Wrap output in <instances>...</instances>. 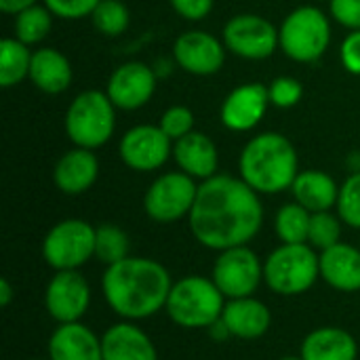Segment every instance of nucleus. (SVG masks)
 Returning a JSON list of instances; mask_svg holds the SVG:
<instances>
[{"mask_svg":"<svg viewBox=\"0 0 360 360\" xmlns=\"http://www.w3.org/2000/svg\"><path fill=\"white\" fill-rule=\"evenodd\" d=\"M188 224L198 245L219 253L249 245L259 234L264 205L240 177L217 173L200 181Z\"/></svg>","mask_w":360,"mask_h":360,"instance_id":"obj_1","label":"nucleus"},{"mask_svg":"<svg viewBox=\"0 0 360 360\" xmlns=\"http://www.w3.org/2000/svg\"><path fill=\"white\" fill-rule=\"evenodd\" d=\"M173 283L171 272L160 262L129 255L105 268L101 293L108 308L120 321L139 323L165 310Z\"/></svg>","mask_w":360,"mask_h":360,"instance_id":"obj_2","label":"nucleus"},{"mask_svg":"<svg viewBox=\"0 0 360 360\" xmlns=\"http://www.w3.org/2000/svg\"><path fill=\"white\" fill-rule=\"evenodd\" d=\"M238 177L257 194H281L291 190L300 158L295 146L276 131L251 137L238 156Z\"/></svg>","mask_w":360,"mask_h":360,"instance_id":"obj_3","label":"nucleus"},{"mask_svg":"<svg viewBox=\"0 0 360 360\" xmlns=\"http://www.w3.org/2000/svg\"><path fill=\"white\" fill-rule=\"evenodd\" d=\"M226 302L211 276L188 274L173 283L165 312L181 329H209L221 319Z\"/></svg>","mask_w":360,"mask_h":360,"instance_id":"obj_4","label":"nucleus"},{"mask_svg":"<svg viewBox=\"0 0 360 360\" xmlns=\"http://www.w3.org/2000/svg\"><path fill=\"white\" fill-rule=\"evenodd\" d=\"M321 278V253L304 245L281 243L264 259L266 287L283 297H295L310 291Z\"/></svg>","mask_w":360,"mask_h":360,"instance_id":"obj_5","label":"nucleus"},{"mask_svg":"<svg viewBox=\"0 0 360 360\" xmlns=\"http://www.w3.org/2000/svg\"><path fill=\"white\" fill-rule=\"evenodd\" d=\"M116 129V105L105 91L89 89L78 93L65 112V133L76 148L99 150Z\"/></svg>","mask_w":360,"mask_h":360,"instance_id":"obj_6","label":"nucleus"},{"mask_svg":"<svg viewBox=\"0 0 360 360\" xmlns=\"http://www.w3.org/2000/svg\"><path fill=\"white\" fill-rule=\"evenodd\" d=\"M281 51L297 63L319 61L331 44V21L312 4L293 8L278 27Z\"/></svg>","mask_w":360,"mask_h":360,"instance_id":"obj_7","label":"nucleus"},{"mask_svg":"<svg viewBox=\"0 0 360 360\" xmlns=\"http://www.w3.org/2000/svg\"><path fill=\"white\" fill-rule=\"evenodd\" d=\"M95 257V226L70 217L57 221L42 238V259L55 272L80 270Z\"/></svg>","mask_w":360,"mask_h":360,"instance_id":"obj_8","label":"nucleus"},{"mask_svg":"<svg viewBox=\"0 0 360 360\" xmlns=\"http://www.w3.org/2000/svg\"><path fill=\"white\" fill-rule=\"evenodd\" d=\"M198 186L194 177L184 171H169L158 175L143 194V211L156 224H175L188 219L196 202Z\"/></svg>","mask_w":360,"mask_h":360,"instance_id":"obj_9","label":"nucleus"},{"mask_svg":"<svg viewBox=\"0 0 360 360\" xmlns=\"http://www.w3.org/2000/svg\"><path fill=\"white\" fill-rule=\"evenodd\" d=\"M211 278L226 300L251 297L264 283V259L249 245L219 251Z\"/></svg>","mask_w":360,"mask_h":360,"instance_id":"obj_10","label":"nucleus"},{"mask_svg":"<svg viewBox=\"0 0 360 360\" xmlns=\"http://www.w3.org/2000/svg\"><path fill=\"white\" fill-rule=\"evenodd\" d=\"M221 40L228 53L249 61L268 59L281 49L278 27L255 13H240L228 19L221 30Z\"/></svg>","mask_w":360,"mask_h":360,"instance_id":"obj_11","label":"nucleus"},{"mask_svg":"<svg viewBox=\"0 0 360 360\" xmlns=\"http://www.w3.org/2000/svg\"><path fill=\"white\" fill-rule=\"evenodd\" d=\"M91 308V285L80 270L55 272L44 289V310L57 325L80 323Z\"/></svg>","mask_w":360,"mask_h":360,"instance_id":"obj_12","label":"nucleus"},{"mask_svg":"<svg viewBox=\"0 0 360 360\" xmlns=\"http://www.w3.org/2000/svg\"><path fill=\"white\" fill-rule=\"evenodd\" d=\"M118 154L131 171L152 173L162 169L173 156V141L158 124H137L122 135Z\"/></svg>","mask_w":360,"mask_h":360,"instance_id":"obj_13","label":"nucleus"},{"mask_svg":"<svg viewBox=\"0 0 360 360\" xmlns=\"http://www.w3.org/2000/svg\"><path fill=\"white\" fill-rule=\"evenodd\" d=\"M226 46L211 32L190 30L175 38L173 59L175 63L192 76H213L224 68Z\"/></svg>","mask_w":360,"mask_h":360,"instance_id":"obj_14","label":"nucleus"},{"mask_svg":"<svg viewBox=\"0 0 360 360\" xmlns=\"http://www.w3.org/2000/svg\"><path fill=\"white\" fill-rule=\"evenodd\" d=\"M105 93L116 110H139L156 93V74L143 61H127L110 74Z\"/></svg>","mask_w":360,"mask_h":360,"instance_id":"obj_15","label":"nucleus"},{"mask_svg":"<svg viewBox=\"0 0 360 360\" xmlns=\"http://www.w3.org/2000/svg\"><path fill=\"white\" fill-rule=\"evenodd\" d=\"M270 105L268 84L245 82L228 93L219 108V118L228 131L247 133L264 120Z\"/></svg>","mask_w":360,"mask_h":360,"instance_id":"obj_16","label":"nucleus"},{"mask_svg":"<svg viewBox=\"0 0 360 360\" xmlns=\"http://www.w3.org/2000/svg\"><path fill=\"white\" fill-rule=\"evenodd\" d=\"M103 360H158L152 338L131 321H118L101 335Z\"/></svg>","mask_w":360,"mask_h":360,"instance_id":"obj_17","label":"nucleus"},{"mask_svg":"<svg viewBox=\"0 0 360 360\" xmlns=\"http://www.w3.org/2000/svg\"><path fill=\"white\" fill-rule=\"evenodd\" d=\"M51 360H103L101 338L80 323L57 325L46 346Z\"/></svg>","mask_w":360,"mask_h":360,"instance_id":"obj_18","label":"nucleus"},{"mask_svg":"<svg viewBox=\"0 0 360 360\" xmlns=\"http://www.w3.org/2000/svg\"><path fill=\"white\" fill-rule=\"evenodd\" d=\"M173 160L179 171L200 181L217 175L219 169V152L215 141L198 131L173 141Z\"/></svg>","mask_w":360,"mask_h":360,"instance_id":"obj_19","label":"nucleus"},{"mask_svg":"<svg viewBox=\"0 0 360 360\" xmlns=\"http://www.w3.org/2000/svg\"><path fill=\"white\" fill-rule=\"evenodd\" d=\"M99 177V160L93 150L86 148H72L65 152L55 169H53V181L59 192L68 196L84 194L93 188V184Z\"/></svg>","mask_w":360,"mask_h":360,"instance_id":"obj_20","label":"nucleus"},{"mask_svg":"<svg viewBox=\"0 0 360 360\" xmlns=\"http://www.w3.org/2000/svg\"><path fill=\"white\" fill-rule=\"evenodd\" d=\"M221 321L232 338L249 342V340H259L270 331L272 312L262 300L251 295V297L228 300Z\"/></svg>","mask_w":360,"mask_h":360,"instance_id":"obj_21","label":"nucleus"},{"mask_svg":"<svg viewBox=\"0 0 360 360\" xmlns=\"http://www.w3.org/2000/svg\"><path fill=\"white\" fill-rule=\"evenodd\" d=\"M321 281L342 293L360 291V247L338 243L321 251Z\"/></svg>","mask_w":360,"mask_h":360,"instance_id":"obj_22","label":"nucleus"},{"mask_svg":"<svg viewBox=\"0 0 360 360\" xmlns=\"http://www.w3.org/2000/svg\"><path fill=\"white\" fill-rule=\"evenodd\" d=\"M300 356L304 360H356L359 342L342 327H319L304 338Z\"/></svg>","mask_w":360,"mask_h":360,"instance_id":"obj_23","label":"nucleus"},{"mask_svg":"<svg viewBox=\"0 0 360 360\" xmlns=\"http://www.w3.org/2000/svg\"><path fill=\"white\" fill-rule=\"evenodd\" d=\"M30 80L38 91L46 95H59L72 84V63L61 51L42 46L32 55Z\"/></svg>","mask_w":360,"mask_h":360,"instance_id":"obj_24","label":"nucleus"},{"mask_svg":"<svg viewBox=\"0 0 360 360\" xmlns=\"http://www.w3.org/2000/svg\"><path fill=\"white\" fill-rule=\"evenodd\" d=\"M291 194L293 200L306 207L310 213H321V211L335 209L340 186L329 173L319 169H306L297 173L291 186Z\"/></svg>","mask_w":360,"mask_h":360,"instance_id":"obj_25","label":"nucleus"},{"mask_svg":"<svg viewBox=\"0 0 360 360\" xmlns=\"http://www.w3.org/2000/svg\"><path fill=\"white\" fill-rule=\"evenodd\" d=\"M32 55L27 44L13 38H2L0 42V86L11 89L30 78Z\"/></svg>","mask_w":360,"mask_h":360,"instance_id":"obj_26","label":"nucleus"},{"mask_svg":"<svg viewBox=\"0 0 360 360\" xmlns=\"http://www.w3.org/2000/svg\"><path fill=\"white\" fill-rule=\"evenodd\" d=\"M310 219H312V213L306 207H302L295 200L287 202L274 215V232L278 240L285 245H304L308 243Z\"/></svg>","mask_w":360,"mask_h":360,"instance_id":"obj_27","label":"nucleus"},{"mask_svg":"<svg viewBox=\"0 0 360 360\" xmlns=\"http://www.w3.org/2000/svg\"><path fill=\"white\" fill-rule=\"evenodd\" d=\"M131 255V238L129 234L116 224H101L95 226V259L99 264L114 266Z\"/></svg>","mask_w":360,"mask_h":360,"instance_id":"obj_28","label":"nucleus"},{"mask_svg":"<svg viewBox=\"0 0 360 360\" xmlns=\"http://www.w3.org/2000/svg\"><path fill=\"white\" fill-rule=\"evenodd\" d=\"M53 13L44 4H34L15 15V38L32 46L42 42L53 27Z\"/></svg>","mask_w":360,"mask_h":360,"instance_id":"obj_29","label":"nucleus"},{"mask_svg":"<svg viewBox=\"0 0 360 360\" xmlns=\"http://www.w3.org/2000/svg\"><path fill=\"white\" fill-rule=\"evenodd\" d=\"M91 21L99 34L114 38L127 32L131 23V13L122 0H101L93 11Z\"/></svg>","mask_w":360,"mask_h":360,"instance_id":"obj_30","label":"nucleus"},{"mask_svg":"<svg viewBox=\"0 0 360 360\" xmlns=\"http://www.w3.org/2000/svg\"><path fill=\"white\" fill-rule=\"evenodd\" d=\"M342 226L344 221L340 219L338 213L333 211H321L312 213L310 219V234H308V245L314 247L319 253L342 243Z\"/></svg>","mask_w":360,"mask_h":360,"instance_id":"obj_31","label":"nucleus"},{"mask_svg":"<svg viewBox=\"0 0 360 360\" xmlns=\"http://www.w3.org/2000/svg\"><path fill=\"white\" fill-rule=\"evenodd\" d=\"M335 209L344 226L360 230V171L350 173L346 181L340 186Z\"/></svg>","mask_w":360,"mask_h":360,"instance_id":"obj_32","label":"nucleus"},{"mask_svg":"<svg viewBox=\"0 0 360 360\" xmlns=\"http://www.w3.org/2000/svg\"><path fill=\"white\" fill-rule=\"evenodd\" d=\"M270 103L281 110L295 108L304 97V84L293 76H278L268 84Z\"/></svg>","mask_w":360,"mask_h":360,"instance_id":"obj_33","label":"nucleus"},{"mask_svg":"<svg viewBox=\"0 0 360 360\" xmlns=\"http://www.w3.org/2000/svg\"><path fill=\"white\" fill-rule=\"evenodd\" d=\"M158 127L171 141H177L194 131V114L186 105H171L162 112Z\"/></svg>","mask_w":360,"mask_h":360,"instance_id":"obj_34","label":"nucleus"},{"mask_svg":"<svg viewBox=\"0 0 360 360\" xmlns=\"http://www.w3.org/2000/svg\"><path fill=\"white\" fill-rule=\"evenodd\" d=\"M101 0H42V4L59 19L78 21L91 17Z\"/></svg>","mask_w":360,"mask_h":360,"instance_id":"obj_35","label":"nucleus"},{"mask_svg":"<svg viewBox=\"0 0 360 360\" xmlns=\"http://www.w3.org/2000/svg\"><path fill=\"white\" fill-rule=\"evenodd\" d=\"M329 13L350 32L360 30V0H329Z\"/></svg>","mask_w":360,"mask_h":360,"instance_id":"obj_36","label":"nucleus"},{"mask_svg":"<svg viewBox=\"0 0 360 360\" xmlns=\"http://www.w3.org/2000/svg\"><path fill=\"white\" fill-rule=\"evenodd\" d=\"M340 59L348 74L360 76V30H352L340 46Z\"/></svg>","mask_w":360,"mask_h":360,"instance_id":"obj_37","label":"nucleus"},{"mask_svg":"<svg viewBox=\"0 0 360 360\" xmlns=\"http://www.w3.org/2000/svg\"><path fill=\"white\" fill-rule=\"evenodd\" d=\"M173 11L186 21H202L213 11L215 0H169Z\"/></svg>","mask_w":360,"mask_h":360,"instance_id":"obj_38","label":"nucleus"},{"mask_svg":"<svg viewBox=\"0 0 360 360\" xmlns=\"http://www.w3.org/2000/svg\"><path fill=\"white\" fill-rule=\"evenodd\" d=\"M38 4V0H0V11L6 15H17L27 6Z\"/></svg>","mask_w":360,"mask_h":360,"instance_id":"obj_39","label":"nucleus"},{"mask_svg":"<svg viewBox=\"0 0 360 360\" xmlns=\"http://www.w3.org/2000/svg\"><path fill=\"white\" fill-rule=\"evenodd\" d=\"M207 331H209V335H211L213 340H217V342H226V340H230V338H232V335H230V331H228V327L224 325V321H221V319H219L217 323H213Z\"/></svg>","mask_w":360,"mask_h":360,"instance_id":"obj_40","label":"nucleus"},{"mask_svg":"<svg viewBox=\"0 0 360 360\" xmlns=\"http://www.w3.org/2000/svg\"><path fill=\"white\" fill-rule=\"evenodd\" d=\"M13 297H15V291L8 283V278H0V306L6 308L13 302Z\"/></svg>","mask_w":360,"mask_h":360,"instance_id":"obj_41","label":"nucleus"},{"mask_svg":"<svg viewBox=\"0 0 360 360\" xmlns=\"http://www.w3.org/2000/svg\"><path fill=\"white\" fill-rule=\"evenodd\" d=\"M278 360H304L302 356H283V359H278Z\"/></svg>","mask_w":360,"mask_h":360,"instance_id":"obj_42","label":"nucleus"},{"mask_svg":"<svg viewBox=\"0 0 360 360\" xmlns=\"http://www.w3.org/2000/svg\"><path fill=\"white\" fill-rule=\"evenodd\" d=\"M36 360H51V359H36Z\"/></svg>","mask_w":360,"mask_h":360,"instance_id":"obj_43","label":"nucleus"}]
</instances>
